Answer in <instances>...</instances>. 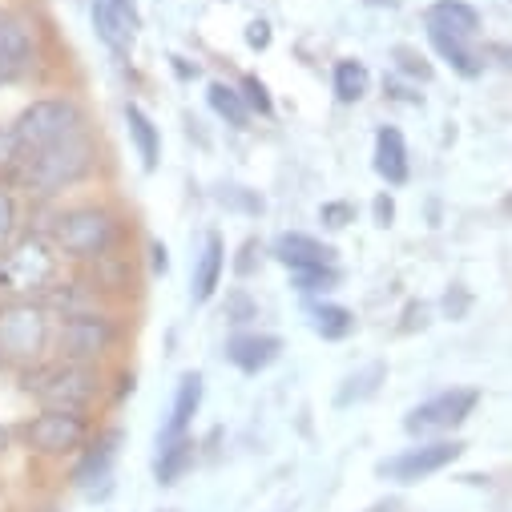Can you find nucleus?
Here are the masks:
<instances>
[{
    "instance_id": "dca6fc26",
    "label": "nucleus",
    "mask_w": 512,
    "mask_h": 512,
    "mask_svg": "<svg viewBox=\"0 0 512 512\" xmlns=\"http://www.w3.org/2000/svg\"><path fill=\"white\" fill-rule=\"evenodd\" d=\"M428 29H440V33H452V37H472L480 29V17L476 9L460 5V0H440V5L428 9Z\"/></svg>"
},
{
    "instance_id": "bb28decb",
    "label": "nucleus",
    "mask_w": 512,
    "mask_h": 512,
    "mask_svg": "<svg viewBox=\"0 0 512 512\" xmlns=\"http://www.w3.org/2000/svg\"><path fill=\"white\" fill-rule=\"evenodd\" d=\"M21 158H25V150H21L17 134H13V125H0V178H13Z\"/></svg>"
},
{
    "instance_id": "9d476101",
    "label": "nucleus",
    "mask_w": 512,
    "mask_h": 512,
    "mask_svg": "<svg viewBox=\"0 0 512 512\" xmlns=\"http://www.w3.org/2000/svg\"><path fill=\"white\" fill-rule=\"evenodd\" d=\"M464 444L460 440H436V444H420V448H408L404 456H392L379 464V476H392V480H404V484H416L440 468H448L452 460H460Z\"/></svg>"
},
{
    "instance_id": "aec40b11",
    "label": "nucleus",
    "mask_w": 512,
    "mask_h": 512,
    "mask_svg": "<svg viewBox=\"0 0 512 512\" xmlns=\"http://www.w3.org/2000/svg\"><path fill=\"white\" fill-rule=\"evenodd\" d=\"M117 432H105L97 444H93V452L81 460V468H77V484L81 488H93L97 480H109V464H113V452H117Z\"/></svg>"
},
{
    "instance_id": "a19ab883",
    "label": "nucleus",
    "mask_w": 512,
    "mask_h": 512,
    "mask_svg": "<svg viewBox=\"0 0 512 512\" xmlns=\"http://www.w3.org/2000/svg\"><path fill=\"white\" fill-rule=\"evenodd\" d=\"M166 512H174V508H166Z\"/></svg>"
},
{
    "instance_id": "c756f323",
    "label": "nucleus",
    "mask_w": 512,
    "mask_h": 512,
    "mask_svg": "<svg viewBox=\"0 0 512 512\" xmlns=\"http://www.w3.org/2000/svg\"><path fill=\"white\" fill-rule=\"evenodd\" d=\"M242 101H246V109L271 113V97H267V85H263L259 77H246V81H242Z\"/></svg>"
},
{
    "instance_id": "58836bf2",
    "label": "nucleus",
    "mask_w": 512,
    "mask_h": 512,
    "mask_svg": "<svg viewBox=\"0 0 512 512\" xmlns=\"http://www.w3.org/2000/svg\"><path fill=\"white\" fill-rule=\"evenodd\" d=\"M5 448H9V432H5V428H0V452H5Z\"/></svg>"
},
{
    "instance_id": "6ab92c4d",
    "label": "nucleus",
    "mask_w": 512,
    "mask_h": 512,
    "mask_svg": "<svg viewBox=\"0 0 512 512\" xmlns=\"http://www.w3.org/2000/svg\"><path fill=\"white\" fill-rule=\"evenodd\" d=\"M428 37H432L436 53H440L456 73H464V77H480L484 61L468 49V41H464V37H452V33H440V29H428Z\"/></svg>"
},
{
    "instance_id": "423d86ee",
    "label": "nucleus",
    "mask_w": 512,
    "mask_h": 512,
    "mask_svg": "<svg viewBox=\"0 0 512 512\" xmlns=\"http://www.w3.org/2000/svg\"><path fill=\"white\" fill-rule=\"evenodd\" d=\"M53 339L49 315L33 299H9L0 303V355L5 359H37Z\"/></svg>"
},
{
    "instance_id": "412c9836",
    "label": "nucleus",
    "mask_w": 512,
    "mask_h": 512,
    "mask_svg": "<svg viewBox=\"0 0 512 512\" xmlns=\"http://www.w3.org/2000/svg\"><path fill=\"white\" fill-rule=\"evenodd\" d=\"M0 57L33 61V33H29V25L17 21L13 13H0Z\"/></svg>"
},
{
    "instance_id": "7ed1b4c3",
    "label": "nucleus",
    "mask_w": 512,
    "mask_h": 512,
    "mask_svg": "<svg viewBox=\"0 0 512 512\" xmlns=\"http://www.w3.org/2000/svg\"><path fill=\"white\" fill-rule=\"evenodd\" d=\"M25 392L53 412H85L97 396V367L53 359L25 375Z\"/></svg>"
},
{
    "instance_id": "4468645a",
    "label": "nucleus",
    "mask_w": 512,
    "mask_h": 512,
    "mask_svg": "<svg viewBox=\"0 0 512 512\" xmlns=\"http://www.w3.org/2000/svg\"><path fill=\"white\" fill-rule=\"evenodd\" d=\"M275 254H279V263H287L291 271H315V267H331V246L307 238V234H283L275 242Z\"/></svg>"
},
{
    "instance_id": "c85d7f7f",
    "label": "nucleus",
    "mask_w": 512,
    "mask_h": 512,
    "mask_svg": "<svg viewBox=\"0 0 512 512\" xmlns=\"http://www.w3.org/2000/svg\"><path fill=\"white\" fill-rule=\"evenodd\" d=\"M13 234H17V198L9 186H0V250L13 246Z\"/></svg>"
},
{
    "instance_id": "5701e85b",
    "label": "nucleus",
    "mask_w": 512,
    "mask_h": 512,
    "mask_svg": "<svg viewBox=\"0 0 512 512\" xmlns=\"http://www.w3.org/2000/svg\"><path fill=\"white\" fill-rule=\"evenodd\" d=\"M210 105H214V113H218V117H226L230 125L246 130L250 109H246V101H242V93H238V89H230V85L214 81V85H210Z\"/></svg>"
},
{
    "instance_id": "9b49d317",
    "label": "nucleus",
    "mask_w": 512,
    "mask_h": 512,
    "mask_svg": "<svg viewBox=\"0 0 512 512\" xmlns=\"http://www.w3.org/2000/svg\"><path fill=\"white\" fill-rule=\"evenodd\" d=\"M198 404H202V375H198V371H186V375H182V383H178V396H174L170 420H166V428H162V436H158V448L186 440L190 420L198 416Z\"/></svg>"
},
{
    "instance_id": "f3484780",
    "label": "nucleus",
    "mask_w": 512,
    "mask_h": 512,
    "mask_svg": "<svg viewBox=\"0 0 512 512\" xmlns=\"http://www.w3.org/2000/svg\"><path fill=\"white\" fill-rule=\"evenodd\" d=\"M222 263H226V254H222V238L210 234L202 254H198V267H194V303H206L222 279Z\"/></svg>"
},
{
    "instance_id": "1a4fd4ad",
    "label": "nucleus",
    "mask_w": 512,
    "mask_h": 512,
    "mask_svg": "<svg viewBox=\"0 0 512 512\" xmlns=\"http://www.w3.org/2000/svg\"><path fill=\"white\" fill-rule=\"evenodd\" d=\"M85 436H89L85 412H53V408H45L25 428L29 448L41 452V456H69V452H77L85 444Z\"/></svg>"
},
{
    "instance_id": "f257e3e1",
    "label": "nucleus",
    "mask_w": 512,
    "mask_h": 512,
    "mask_svg": "<svg viewBox=\"0 0 512 512\" xmlns=\"http://www.w3.org/2000/svg\"><path fill=\"white\" fill-rule=\"evenodd\" d=\"M93 162H97L93 138H89V134H77V138H69V142L49 146V150L25 154L13 178H17L33 198H53V194L77 186L81 178H89Z\"/></svg>"
},
{
    "instance_id": "f03ea898",
    "label": "nucleus",
    "mask_w": 512,
    "mask_h": 512,
    "mask_svg": "<svg viewBox=\"0 0 512 512\" xmlns=\"http://www.w3.org/2000/svg\"><path fill=\"white\" fill-rule=\"evenodd\" d=\"M57 275H61V254L45 238H25L0 250V295L9 299L49 295L57 287Z\"/></svg>"
},
{
    "instance_id": "39448f33",
    "label": "nucleus",
    "mask_w": 512,
    "mask_h": 512,
    "mask_svg": "<svg viewBox=\"0 0 512 512\" xmlns=\"http://www.w3.org/2000/svg\"><path fill=\"white\" fill-rule=\"evenodd\" d=\"M113 242H117V218L101 206H77V210L61 214L53 226V246L65 259H77V263L109 259Z\"/></svg>"
},
{
    "instance_id": "0eeeda50",
    "label": "nucleus",
    "mask_w": 512,
    "mask_h": 512,
    "mask_svg": "<svg viewBox=\"0 0 512 512\" xmlns=\"http://www.w3.org/2000/svg\"><path fill=\"white\" fill-rule=\"evenodd\" d=\"M113 343V327L105 315H89V311H73L61 319L57 327V355L69 363H97Z\"/></svg>"
},
{
    "instance_id": "2f4dec72",
    "label": "nucleus",
    "mask_w": 512,
    "mask_h": 512,
    "mask_svg": "<svg viewBox=\"0 0 512 512\" xmlns=\"http://www.w3.org/2000/svg\"><path fill=\"white\" fill-rule=\"evenodd\" d=\"M396 57H400V69H404V73H412V77H424V81L432 77V69H428V65H424V61H420L412 49H396Z\"/></svg>"
},
{
    "instance_id": "393cba45",
    "label": "nucleus",
    "mask_w": 512,
    "mask_h": 512,
    "mask_svg": "<svg viewBox=\"0 0 512 512\" xmlns=\"http://www.w3.org/2000/svg\"><path fill=\"white\" fill-rule=\"evenodd\" d=\"M335 93H339V101H359L367 93V69L359 61H339L335 65Z\"/></svg>"
},
{
    "instance_id": "20e7f679",
    "label": "nucleus",
    "mask_w": 512,
    "mask_h": 512,
    "mask_svg": "<svg viewBox=\"0 0 512 512\" xmlns=\"http://www.w3.org/2000/svg\"><path fill=\"white\" fill-rule=\"evenodd\" d=\"M13 134H17L21 150L33 154V150H49V146L69 142V138L89 134V130H85V113H81L77 101H69V97H41V101L21 109V117L13 121Z\"/></svg>"
},
{
    "instance_id": "a211bd4d",
    "label": "nucleus",
    "mask_w": 512,
    "mask_h": 512,
    "mask_svg": "<svg viewBox=\"0 0 512 512\" xmlns=\"http://www.w3.org/2000/svg\"><path fill=\"white\" fill-rule=\"evenodd\" d=\"M125 125H130V138L138 146V158L146 170H158V154H162V142H158V130L154 121L138 109V105H125Z\"/></svg>"
},
{
    "instance_id": "72a5a7b5",
    "label": "nucleus",
    "mask_w": 512,
    "mask_h": 512,
    "mask_svg": "<svg viewBox=\"0 0 512 512\" xmlns=\"http://www.w3.org/2000/svg\"><path fill=\"white\" fill-rule=\"evenodd\" d=\"M246 41H250V49H267V45H271V29H267V21H254V25L246 29Z\"/></svg>"
},
{
    "instance_id": "f8f14e48",
    "label": "nucleus",
    "mask_w": 512,
    "mask_h": 512,
    "mask_svg": "<svg viewBox=\"0 0 512 512\" xmlns=\"http://www.w3.org/2000/svg\"><path fill=\"white\" fill-rule=\"evenodd\" d=\"M138 25H142V21H134L130 13H121L113 0H93V29H97V37H101L117 57H130Z\"/></svg>"
},
{
    "instance_id": "f704fd0d",
    "label": "nucleus",
    "mask_w": 512,
    "mask_h": 512,
    "mask_svg": "<svg viewBox=\"0 0 512 512\" xmlns=\"http://www.w3.org/2000/svg\"><path fill=\"white\" fill-rule=\"evenodd\" d=\"M375 218H379V226H388V222L396 218V206H392V198H388V194L375 198Z\"/></svg>"
},
{
    "instance_id": "a878e982",
    "label": "nucleus",
    "mask_w": 512,
    "mask_h": 512,
    "mask_svg": "<svg viewBox=\"0 0 512 512\" xmlns=\"http://www.w3.org/2000/svg\"><path fill=\"white\" fill-rule=\"evenodd\" d=\"M311 327H315L323 339H343V335L355 327V319H351L347 307H315V311H311Z\"/></svg>"
},
{
    "instance_id": "7c9ffc66",
    "label": "nucleus",
    "mask_w": 512,
    "mask_h": 512,
    "mask_svg": "<svg viewBox=\"0 0 512 512\" xmlns=\"http://www.w3.org/2000/svg\"><path fill=\"white\" fill-rule=\"evenodd\" d=\"M319 218H323L327 226H335V230H339V226H347V222L355 218V206H351V202H327V206L319 210Z\"/></svg>"
},
{
    "instance_id": "2eb2a0df",
    "label": "nucleus",
    "mask_w": 512,
    "mask_h": 512,
    "mask_svg": "<svg viewBox=\"0 0 512 512\" xmlns=\"http://www.w3.org/2000/svg\"><path fill=\"white\" fill-rule=\"evenodd\" d=\"M375 170H379L383 182H392V186L408 182V146H404L400 130H392V125H383V130L375 134Z\"/></svg>"
},
{
    "instance_id": "ddd939ff",
    "label": "nucleus",
    "mask_w": 512,
    "mask_h": 512,
    "mask_svg": "<svg viewBox=\"0 0 512 512\" xmlns=\"http://www.w3.org/2000/svg\"><path fill=\"white\" fill-rule=\"evenodd\" d=\"M279 351H283V343H279L275 335H234V339H230V347H226L230 363H234V367H242L246 375L271 367V363L279 359Z\"/></svg>"
},
{
    "instance_id": "ea45409f",
    "label": "nucleus",
    "mask_w": 512,
    "mask_h": 512,
    "mask_svg": "<svg viewBox=\"0 0 512 512\" xmlns=\"http://www.w3.org/2000/svg\"><path fill=\"white\" fill-rule=\"evenodd\" d=\"M504 214H512V194H508V198H504Z\"/></svg>"
},
{
    "instance_id": "6e6552de",
    "label": "nucleus",
    "mask_w": 512,
    "mask_h": 512,
    "mask_svg": "<svg viewBox=\"0 0 512 512\" xmlns=\"http://www.w3.org/2000/svg\"><path fill=\"white\" fill-rule=\"evenodd\" d=\"M476 404H480V396H476L472 388H448V392H440V396L424 400L420 408H412V412H408V420H404V428H408L412 436L452 432V428H460V424L476 412Z\"/></svg>"
},
{
    "instance_id": "473e14b6",
    "label": "nucleus",
    "mask_w": 512,
    "mask_h": 512,
    "mask_svg": "<svg viewBox=\"0 0 512 512\" xmlns=\"http://www.w3.org/2000/svg\"><path fill=\"white\" fill-rule=\"evenodd\" d=\"M33 61H13V57H0V85H13L17 77H25Z\"/></svg>"
},
{
    "instance_id": "e433bc0d",
    "label": "nucleus",
    "mask_w": 512,
    "mask_h": 512,
    "mask_svg": "<svg viewBox=\"0 0 512 512\" xmlns=\"http://www.w3.org/2000/svg\"><path fill=\"white\" fill-rule=\"evenodd\" d=\"M492 57H500V61L512 69V49H504V45H492Z\"/></svg>"
},
{
    "instance_id": "b1692460",
    "label": "nucleus",
    "mask_w": 512,
    "mask_h": 512,
    "mask_svg": "<svg viewBox=\"0 0 512 512\" xmlns=\"http://www.w3.org/2000/svg\"><path fill=\"white\" fill-rule=\"evenodd\" d=\"M379 379H383V363H367L359 375H351V379H347V388H339L335 404H339V408H351V404H359V400L375 396Z\"/></svg>"
},
{
    "instance_id": "c9c22d12",
    "label": "nucleus",
    "mask_w": 512,
    "mask_h": 512,
    "mask_svg": "<svg viewBox=\"0 0 512 512\" xmlns=\"http://www.w3.org/2000/svg\"><path fill=\"white\" fill-rule=\"evenodd\" d=\"M113 5H117L121 13H130L134 21H142V17H138V5H134V0H113Z\"/></svg>"
},
{
    "instance_id": "4be33fe9",
    "label": "nucleus",
    "mask_w": 512,
    "mask_h": 512,
    "mask_svg": "<svg viewBox=\"0 0 512 512\" xmlns=\"http://www.w3.org/2000/svg\"><path fill=\"white\" fill-rule=\"evenodd\" d=\"M190 460H194V440H190V436H186V440H178V444L158 448V464H154L158 484H178V480H182V472L190 468Z\"/></svg>"
},
{
    "instance_id": "cd10ccee",
    "label": "nucleus",
    "mask_w": 512,
    "mask_h": 512,
    "mask_svg": "<svg viewBox=\"0 0 512 512\" xmlns=\"http://www.w3.org/2000/svg\"><path fill=\"white\" fill-rule=\"evenodd\" d=\"M339 283L335 267H315V271H295V287L303 295H315V291H331Z\"/></svg>"
},
{
    "instance_id": "4c0bfd02",
    "label": "nucleus",
    "mask_w": 512,
    "mask_h": 512,
    "mask_svg": "<svg viewBox=\"0 0 512 512\" xmlns=\"http://www.w3.org/2000/svg\"><path fill=\"white\" fill-rule=\"evenodd\" d=\"M154 267L166 271V250H162V246H154Z\"/></svg>"
}]
</instances>
